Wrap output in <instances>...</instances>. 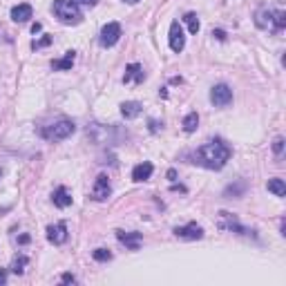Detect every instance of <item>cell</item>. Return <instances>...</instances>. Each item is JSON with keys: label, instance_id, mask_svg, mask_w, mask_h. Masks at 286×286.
Masks as SVG:
<instances>
[{"label": "cell", "instance_id": "4dcf8cb0", "mask_svg": "<svg viewBox=\"0 0 286 286\" xmlns=\"http://www.w3.org/2000/svg\"><path fill=\"white\" fill-rule=\"evenodd\" d=\"M5 282H7V273L0 271V284H5Z\"/></svg>", "mask_w": 286, "mask_h": 286}, {"label": "cell", "instance_id": "d6a6232c", "mask_svg": "<svg viewBox=\"0 0 286 286\" xmlns=\"http://www.w3.org/2000/svg\"><path fill=\"white\" fill-rule=\"evenodd\" d=\"M126 2H132V5H134V2H139V0H126Z\"/></svg>", "mask_w": 286, "mask_h": 286}, {"label": "cell", "instance_id": "52a82bcc", "mask_svg": "<svg viewBox=\"0 0 286 286\" xmlns=\"http://www.w3.org/2000/svg\"><path fill=\"white\" fill-rule=\"evenodd\" d=\"M184 47H186V36H184V30H181L179 20H172V25H170V49L179 54Z\"/></svg>", "mask_w": 286, "mask_h": 286}, {"label": "cell", "instance_id": "4316f807", "mask_svg": "<svg viewBox=\"0 0 286 286\" xmlns=\"http://www.w3.org/2000/svg\"><path fill=\"white\" fill-rule=\"evenodd\" d=\"M273 150H275V155H282V150H284V139H275Z\"/></svg>", "mask_w": 286, "mask_h": 286}, {"label": "cell", "instance_id": "7a4b0ae2", "mask_svg": "<svg viewBox=\"0 0 286 286\" xmlns=\"http://www.w3.org/2000/svg\"><path fill=\"white\" fill-rule=\"evenodd\" d=\"M52 11H54V16L65 25H78L83 20L76 0H54Z\"/></svg>", "mask_w": 286, "mask_h": 286}, {"label": "cell", "instance_id": "8992f818", "mask_svg": "<svg viewBox=\"0 0 286 286\" xmlns=\"http://www.w3.org/2000/svg\"><path fill=\"white\" fill-rule=\"evenodd\" d=\"M110 194H112V186H110L107 175H98L96 181H94V188H92V199L94 201H105Z\"/></svg>", "mask_w": 286, "mask_h": 286}, {"label": "cell", "instance_id": "d4e9b609", "mask_svg": "<svg viewBox=\"0 0 286 286\" xmlns=\"http://www.w3.org/2000/svg\"><path fill=\"white\" fill-rule=\"evenodd\" d=\"M25 264H27V257H18V259H14V266H11V271L14 273H23L25 271Z\"/></svg>", "mask_w": 286, "mask_h": 286}, {"label": "cell", "instance_id": "9c48e42d", "mask_svg": "<svg viewBox=\"0 0 286 286\" xmlns=\"http://www.w3.org/2000/svg\"><path fill=\"white\" fill-rule=\"evenodd\" d=\"M47 239L52 244H65L67 242V226H65V222H59V223H54V226L47 228Z\"/></svg>", "mask_w": 286, "mask_h": 286}, {"label": "cell", "instance_id": "8fae6325", "mask_svg": "<svg viewBox=\"0 0 286 286\" xmlns=\"http://www.w3.org/2000/svg\"><path fill=\"white\" fill-rule=\"evenodd\" d=\"M117 239L121 244H126V248L136 251V248L143 244V235L141 233H126V230H117Z\"/></svg>", "mask_w": 286, "mask_h": 286}, {"label": "cell", "instance_id": "f1b7e54d", "mask_svg": "<svg viewBox=\"0 0 286 286\" xmlns=\"http://www.w3.org/2000/svg\"><path fill=\"white\" fill-rule=\"evenodd\" d=\"M213 36L217 40H226V32H223V30H213Z\"/></svg>", "mask_w": 286, "mask_h": 286}, {"label": "cell", "instance_id": "30bf717a", "mask_svg": "<svg viewBox=\"0 0 286 286\" xmlns=\"http://www.w3.org/2000/svg\"><path fill=\"white\" fill-rule=\"evenodd\" d=\"M175 235L181 239H201L204 237V228L197 226L194 222H190L188 226H181V228H175Z\"/></svg>", "mask_w": 286, "mask_h": 286}, {"label": "cell", "instance_id": "83f0119b", "mask_svg": "<svg viewBox=\"0 0 286 286\" xmlns=\"http://www.w3.org/2000/svg\"><path fill=\"white\" fill-rule=\"evenodd\" d=\"M61 282H63V284H74V282H76V277H74L72 273H65V275L61 277Z\"/></svg>", "mask_w": 286, "mask_h": 286}, {"label": "cell", "instance_id": "e0dca14e", "mask_svg": "<svg viewBox=\"0 0 286 286\" xmlns=\"http://www.w3.org/2000/svg\"><path fill=\"white\" fill-rule=\"evenodd\" d=\"M141 110H143V105H141V103H136V101H126L121 105L123 119H136L141 114Z\"/></svg>", "mask_w": 286, "mask_h": 286}, {"label": "cell", "instance_id": "2e32d148", "mask_svg": "<svg viewBox=\"0 0 286 286\" xmlns=\"http://www.w3.org/2000/svg\"><path fill=\"white\" fill-rule=\"evenodd\" d=\"M152 170L155 168H152V163H148V161L146 163H139L134 170H132V179L134 181H148L152 177Z\"/></svg>", "mask_w": 286, "mask_h": 286}, {"label": "cell", "instance_id": "ac0fdd59", "mask_svg": "<svg viewBox=\"0 0 286 286\" xmlns=\"http://www.w3.org/2000/svg\"><path fill=\"white\" fill-rule=\"evenodd\" d=\"M74 59H76V52H67L61 61H54V69H61V72H65V69H69L74 65Z\"/></svg>", "mask_w": 286, "mask_h": 286}, {"label": "cell", "instance_id": "277c9868", "mask_svg": "<svg viewBox=\"0 0 286 286\" xmlns=\"http://www.w3.org/2000/svg\"><path fill=\"white\" fill-rule=\"evenodd\" d=\"M210 101L217 107L230 105V103H233V90L228 88L226 83H219V85H215V88L210 90Z\"/></svg>", "mask_w": 286, "mask_h": 286}, {"label": "cell", "instance_id": "484cf974", "mask_svg": "<svg viewBox=\"0 0 286 286\" xmlns=\"http://www.w3.org/2000/svg\"><path fill=\"white\" fill-rule=\"evenodd\" d=\"M49 43H52V36H45V38H43V40H38V43L34 40V43H32V47L38 49V47H45V45H49Z\"/></svg>", "mask_w": 286, "mask_h": 286}, {"label": "cell", "instance_id": "d6986e66", "mask_svg": "<svg viewBox=\"0 0 286 286\" xmlns=\"http://www.w3.org/2000/svg\"><path fill=\"white\" fill-rule=\"evenodd\" d=\"M199 127V114L197 112H190L188 117L184 119V132H188V134H192L194 130Z\"/></svg>", "mask_w": 286, "mask_h": 286}, {"label": "cell", "instance_id": "4fadbf2b", "mask_svg": "<svg viewBox=\"0 0 286 286\" xmlns=\"http://www.w3.org/2000/svg\"><path fill=\"white\" fill-rule=\"evenodd\" d=\"M54 206H59V208H67V206H72V194H69V190L65 188V186H59V188L54 190Z\"/></svg>", "mask_w": 286, "mask_h": 286}, {"label": "cell", "instance_id": "5b68a950", "mask_svg": "<svg viewBox=\"0 0 286 286\" xmlns=\"http://www.w3.org/2000/svg\"><path fill=\"white\" fill-rule=\"evenodd\" d=\"M119 38H121V25L119 23H107L101 30V45L103 47H112L117 45Z\"/></svg>", "mask_w": 286, "mask_h": 286}, {"label": "cell", "instance_id": "44dd1931", "mask_svg": "<svg viewBox=\"0 0 286 286\" xmlns=\"http://www.w3.org/2000/svg\"><path fill=\"white\" fill-rule=\"evenodd\" d=\"M268 190H271L275 197H284V194H286V186H284V181H282V179H271V181H268Z\"/></svg>", "mask_w": 286, "mask_h": 286}, {"label": "cell", "instance_id": "603a6c76", "mask_svg": "<svg viewBox=\"0 0 286 286\" xmlns=\"http://www.w3.org/2000/svg\"><path fill=\"white\" fill-rule=\"evenodd\" d=\"M286 25V14L284 11H273V30H282Z\"/></svg>", "mask_w": 286, "mask_h": 286}, {"label": "cell", "instance_id": "f546056e", "mask_svg": "<svg viewBox=\"0 0 286 286\" xmlns=\"http://www.w3.org/2000/svg\"><path fill=\"white\" fill-rule=\"evenodd\" d=\"M76 2H81V5H85V7H94L98 0H76Z\"/></svg>", "mask_w": 286, "mask_h": 286}, {"label": "cell", "instance_id": "5bb4252c", "mask_svg": "<svg viewBox=\"0 0 286 286\" xmlns=\"http://www.w3.org/2000/svg\"><path fill=\"white\" fill-rule=\"evenodd\" d=\"M32 14H34V9H32V5H16L14 9H11V20L14 23H27V20L32 18Z\"/></svg>", "mask_w": 286, "mask_h": 286}, {"label": "cell", "instance_id": "836d02e7", "mask_svg": "<svg viewBox=\"0 0 286 286\" xmlns=\"http://www.w3.org/2000/svg\"><path fill=\"white\" fill-rule=\"evenodd\" d=\"M0 175H2V172H0Z\"/></svg>", "mask_w": 286, "mask_h": 286}, {"label": "cell", "instance_id": "ffe728a7", "mask_svg": "<svg viewBox=\"0 0 286 286\" xmlns=\"http://www.w3.org/2000/svg\"><path fill=\"white\" fill-rule=\"evenodd\" d=\"M255 23L259 25V27H264V30H266V27H271V30H273V11H268V9L259 11Z\"/></svg>", "mask_w": 286, "mask_h": 286}, {"label": "cell", "instance_id": "9a60e30c", "mask_svg": "<svg viewBox=\"0 0 286 286\" xmlns=\"http://www.w3.org/2000/svg\"><path fill=\"white\" fill-rule=\"evenodd\" d=\"M146 78V74H143V67H141L139 63H132L126 67V76H123V83H130V81H136L141 83Z\"/></svg>", "mask_w": 286, "mask_h": 286}, {"label": "cell", "instance_id": "7402d4cb", "mask_svg": "<svg viewBox=\"0 0 286 286\" xmlns=\"http://www.w3.org/2000/svg\"><path fill=\"white\" fill-rule=\"evenodd\" d=\"M184 20H186V25H188L190 34H197V32H199V18H197V14H186Z\"/></svg>", "mask_w": 286, "mask_h": 286}, {"label": "cell", "instance_id": "cb8c5ba5", "mask_svg": "<svg viewBox=\"0 0 286 286\" xmlns=\"http://www.w3.org/2000/svg\"><path fill=\"white\" fill-rule=\"evenodd\" d=\"M92 257L96 259V262H110V259H112V253L107 251V248H96V251L92 253Z\"/></svg>", "mask_w": 286, "mask_h": 286}, {"label": "cell", "instance_id": "3957f363", "mask_svg": "<svg viewBox=\"0 0 286 286\" xmlns=\"http://www.w3.org/2000/svg\"><path fill=\"white\" fill-rule=\"evenodd\" d=\"M74 132H76L74 121H69V119H61V121H54V123H49V126H45L40 134H43L47 141H63V139H67V136H72Z\"/></svg>", "mask_w": 286, "mask_h": 286}, {"label": "cell", "instance_id": "7c38bea8", "mask_svg": "<svg viewBox=\"0 0 286 286\" xmlns=\"http://www.w3.org/2000/svg\"><path fill=\"white\" fill-rule=\"evenodd\" d=\"M219 228H222V230H239V233H246V230L237 223V219H235L230 213H226V210L219 213Z\"/></svg>", "mask_w": 286, "mask_h": 286}, {"label": "cell", "instance_id": "6da1fadb", "mask_svg": "<svg viewBox=\"0 0 286 286\" xmlns=\"http://www.w3.org/2000/svg\"><path fill=\"white\" fill-rule=\"evenodd\" d=\"M233 150L223 143V141H210L206 146H201L197 152H194V163L204 165L208 170H222L223 165L228 163Z\"/></svg>", "mask_w": 286, "mask_h": 286}, {"label": "cell", "instance_id": "ba28073f", "mask_svg": "<svg viewBox=\"0 0 286 286\" xmlns=\"http://www.w3.org/2000/svg\"><path fill=\"white\" fill-rule=\"evenodd\" d=\"M114 127H105L101 126V123H92V126L88 127V136L92 141H96V143H107L110 141V134H114Z\"/></svg>", "mask_w": 286, "mask_h": 286}, {"label": "cell", "instance_id": "1f68e13d", "mask_svg": "<svg viewBox=\"0 0 286 286\" xmlns=\"http://www.w3.org/2000/svg\"><path fill=\"white\" fill-rule=\"evenodd\" d=\"M32 32H34V34H36V32H40V23H36V25H32Z\"/></svg>", "mask_w": 286, "mask_h": 286}]
</instances>
